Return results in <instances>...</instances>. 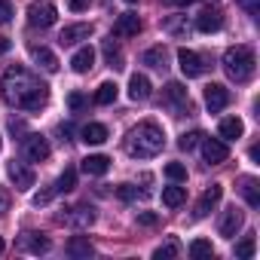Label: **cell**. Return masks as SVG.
<instances>
[{"label": "cell", "instance_id": "obj_1", "mask_svg": "<svg viewBox=\"0 0 260 260\" xmlns=\"http://www.w3.org/2000/svg\"><path fill=\"white\" fill-rule=\"evenodd\" d=\"M0 95L16 110H40L49 101V86L22 64H13L0 77Z\"/></svg>", "mask_w": 260, "mask_h": 260}, {"label": "cell", "instance_id": "obj_2", "mask_svg": "<svg viewBox=\"0 0 260 260\" xmlns=\"http://www.w3.org/2000/svg\"><path fill=\"white\" fill-rule=\"evenodd\" d=\"M162 147H166V132H162V125H156L153 119L138 122L132 132L125 135V150H128V156H135V159H150Z\"/></svg>", "mask_w": 260, "mask_h": 260}, {"label": "cell", "instance_id": "obj_3", "mask_svg": "<svg viewBox=\"0 0 260 260\" xmlns=\"http://www.w3.org/2000/svg\"><path fill=\"white\" fill-rule=\"evenodd\" d=\"M223 71L230 80L236 83H248L257 71V58H254V49L251 46H233L223 52Z\"/></svg>", "mask_w": 260, "mask_h": 260}, {"label": "cell", "instance_id": "obj_4", "mask_svg": "<svg viewBox=\"0 0 260 260\" xmlns=\"http://www.w3.org/2000/svg\"><path fill=\"white\" fill-rule=\"evenodd\" d=\"M58 223L71 226V230H89L95 223V208L92 205H74L64 208V214H58Z\"/></svg>", "mask_w": 260, "mask_h": 260}, {"label": "cell", "instance_id": "obj_5", "mask_svg": "<svg viewBox=\"0 0 260 260\" xmlns=\"http://www.w3.org/2000/svg\"><path fill=\"white\" fill-rule=\"evenodd\" d=\"M55 19H58V13H55V7L49 0H34L28 7V25L31 28H52Z\"/></svg>", "mask_w": 260, "mask_h": 260}, {"label": "cell", "instance_id": "obj_6", "mask_svg": "<svg viewBox=\"0 0 260 260\" xmlns=\"http://www.w3.org/2000/svg\"><path fill=\"white\" fill-rule=\"evenodd\" d=\"M22 156H25L28 162H43V159H49V141H46L43 135H37V132H28V135L22 138Z\"/></svg>", "mask_w": 260, "mask_h": 260}, {"label": "cell", "instance_id": "obj_7", "mask_svg": "<svg viewBox=\"0 0 260 260\" xmlns=\"http://www.w3.org/2000/svg\"><path fill=\"white\" fill-rule=\"evenodd\" d=\"M199 144H202V156H205L208 166H220V162L230 159V147H226V141H220V138H205V135H202Z\"/></svg>", "mask_w": 260, "mask_h": 260}, {"label": "cell", "instance_id": "obj_8", "mask_svg": "<svg viewBox=\"0 0 260 260\" xmlns=\"http://www.w3.org/2000/svg\"><path fill=\"white\" fill-rule=\"evenodd\" d=\"M178 64H181L184 77H202L205 68H208V64L202 61V55L193 52V49H178Z\"/></svg>", "mask_w": 260, "mask_h": 260}, {"label": "cell", "instance_id": "obj_9", "mask_svg": "<svg viewBox=\"0 0 260 260\" xmlns=\"http://www.w3.org/2000/svg\"><path fill=\"white\" fill-rule=\"evenodd\" d=\"M242 223H245V214H242L236 205H230V208L223 211L220 223H217V233H220L223 239H236V233L242 230Z\"/></svg>", "mask_w": 260, "mask_h": 260}, {"label": "cell", "instance_id": "obj_10", "mask_svg": "<svg viewBox=\"0 0 260 260\" xmlns=\"http://www.w3.org/2000/svg\"><path fill=\"white\" fill-rule=\"evenodd\" d=\"M220 28H223V13H220L217 7H205V10L196 16V31L214 34V31H220Z\"/></svg>", "mask_w": 260, "mask_h": 260}, {"label": "cell", "instance_id": "obj_11", "mask_svg": "<svg viewBox=\"0 0 260 260\" xmlns=\"http://www.w3.org/2000/svg\"><path fill=\"white\" fill-rule=\"evenodd\" d=\"M226 104H230V89L220 86V83H208V86H205V107H208L211 113H220Z\"/></svg>", "mask_w": 260, "mask_h": 260}, {"label": "cell", "instance_id": "obj_12", "mask_svg": "<svg viewBox=\"0 0 260 260\" xmlns=\"http://www.w3.org/2000/svg\"><path fill=\"white\" fill-rule=\"evenodd\" d=\"M220 196H223V187H220V184H211V187L199 196V202H196V211H193V214H196V217H208V214L214 211V205L220 202Z\"/></svg>", "mask_w": 260, "mask_h": 260}, {"label": "cell", "instance_id": "obj_13", "mask_svg": "<svg viewBox=\"0 0 260 260\" xmlns=\"http://www.w3.org/2000/svg\"><path fill=\"white\" fill-rule=\"evenodd\" d=\"M162 98H166V104H172L175 110H187V113H190V95H187V89H184L181 83H169V86L162 89Z\"/></svg>", "mask_w": 260, "mask_h": 260}, {"label": "cell", "instance_id": "obj_14", "mask_svg": "<svg viewBox=\"0 0 260 260\" xmlns=\"http://www.w3.org/2000/svg\"><path fill=\"white\" fill-rule=\"evenodd\" d=\"M138 31H141V19L135 13H122L113 22V34L116 37H138Z\"/></svg>", "mask_w": 260, "mask_h": 260}, {"label": "cell", "instance_id": "obj_15", "mask_svg": "<svg viewBox=\"0 0 260 260\" xmlns=\"http://www.w3.org/2000/svg\"><path fill=\"white\" fill-rule=\"evenodd\" d=\"M89 37H92V25L80 22V25H68V28L61 31V37H58V43H61V46H77L80 40H89Z\"/></svg>", "mask_w": 260, "mask_h": 260}, {"label": "cell", "instance_id": "obj_16", "mask_svg": "<svg viewBox=\"0 0 260 260\" xmlns=\"http://www.w3.org/2000/svg\"><path fill=\"white\" fill-rule=\"evenodd\" d=\"M10 181L16 184V190H31L34 187V172L25 166V162H10Z\"/></svg>", "mask_w": 260, "mask_h": 260}, {"label": "cell", "instance_id": "obj_17", "mask_svg": "<svg viewBox=\"0 0 260 260\" xmlns=\"http://www.w3.org/2000/svg\"><path fill=\"white\" fill-rule=\"evenodd\" d=\"M153 95V86L144 74H132V80H128V98L132 101H147Z\"/></svg>", "mask_w": 260, "mask_h": 260}, {"label": "cell", "instance_id": "obj_18", "mask_svg": "<svg viewBox=\"0 0 260 260\" xmlns=\"http://www.w3.org/2000/svg\"><path fill=\"white\" fill-rule=\"evenodd\" d=\"M147 68H153V71H166L169 68V49L162 46V43H156V46H150L147 52H144V58H141Z\"/></svg>", "mask_w": 260, "mask_h": 260}, {"label": "cell", "instance_id": "obj_19", "mask_svg": "<svg viewBox=\"0 0 260 260\" xmlns=\"http://www.w3.org/2000/svg\"><path fill=\"white\" fill-rule=\"evenodd\" d=\"M31 58H34L43 71H49V74L58 71V58H55V52L46 49V46H37V43H34V46H31Z\"/></svg>", "mask_w": 260, "mask_h": 260}, {"label": "cell", "instance_id": "obj_20", "mask_svg": "<svg viewBox=\"0 0 260 260\" xmlns=\"http://www.w3.org/2000/svg\"><path fill=\"white\" fill-rule=\"evenodd\" d=\"M239 193L245 196V202L251 208H260V184H257V178H239Z\"/></svg>", "mask_w": 260, "mask_h": 260}, {"label": "cell", "instance_id": "obj_21", "mask_svg": "<svg viewBox=\"0 0 260 260\" xmlns=\"http://www.w3.org/2000/svg\"><path fill=\"white\" fill-rule=\"evenodd\" d=\"M92 64H95V49H92V46H83V49H77V52H74V58H71V68H74L77 74H86V71H92Z\"/></svg>", "mask_w": 260, "mask_h": 260}, {"label": "cell", "instance_id": "obj_22", "mask_svg": "<svg viewBox=\"0 0 260 260\" xmlns=\"http://www.w3.org/2000/svg\"><path fill=\"white\" fill-rule=\"evenodd\" d=\"M92 254H95V248H92V242H89L86 236H74V239L68 242V257L83 260V257H92Z\"/></svg>", "mask_w": 260, "mask_h": 260}, {"label": "cell", "instance_id": "obj_23", "mask_svg": "<svg viewBox=\"0 0 260 260\" xmlns=\"http://www.w3.org/2000/svg\"><path fill=\"white\" fill-rule=\"evenodd\" d=\"M242 135H245V122H242L239 116H226V119H220V138L236 141V138H242Z\"/></svg>", "mask_w": 260, "mask_h": 260}, {"label": "cell", "instance_id": "obj_24", "mask_svg": "<svg viewBox=\"0 0 260 260\" xmlns=\"http://www.w3.org/2000/svg\"><path fill=\"white\" fill-rule=\"evenodd\" d=\"M80 138H83L86 144H104V141H107V125H101V122H89V125H83Z\"/></svg>", "mask_w": 260, "mask_h": 260}, {"label": "cell", "instance_id": "obj_25", "mask_svg": "<svg viewBox=\"0 0 260 260\" xmlns=\"http://www.w3.org/2000/svg\"><path fill=\"white\" fill-rule=\"evenodd\" d=\"M107 169H110V159H107V156H101V153H95V156H86V159H83V172H86V175L101 178Z\"/></svg>", "mask_w": 260, "mask_h": 260}, {"label": "cell", "instance_id": "obj_26", "mask_svg": "<svg viewBox=\"0 0 260 260\" xmlns=\"http://www.w3.org/2000/svg\"><path fill=\"white\" fill-rule=\"evenodd\" d=\"M184 199H187V187H181V184L162 187V202H166L169 208H178V205H184Z\"/></svg>", "mask_w": 260, "mask_h": 260}, {"label": "cell", "instance_id": "obj_27", "mask_svg": "<svg viewBox=\"0 0 260 260\" xmlns=\"http://www.w3.org/2000/svg\"><path fill=\"white\" fill-rule=\"evenodd\" d=\"M162 28H166L169 34H175V37H187V34H190L187 16H169V19L162 22Z\"/></svg>", "mask_w": 260, "mask_h": 260}, {"label": "cell", "instance_id": "obj_28", "mask_svg": "<svg viewBox=\"0 0 260 260\" xmlns=\"http://www.w3.org/2000/svg\"><path fill=\"white\" fill-rule=\"evenodd\" d=\"M101 52H104V58H107V64H110L113 71H119V68H122V52H119V46L113 43V37L101 43Z\"/></svg>", "mask_w": 260, "mask_h": 260}, {"label": "cell", "instance_id": "obj_29", "mask_svg": "<svg viewBox=\"0 0 260 260\" xmlns=\"http://www.w3.org/2000/svg\"><path fill=\"white\" fill-rule=\"evenodd\" d=\"M116 95H119V86L107 80V83H101V86L95 89V104H113Z\"/></svg>", "mask_w": 260, "mask_h": 260}, {"label": "cell", "instance_id": "obj_30", "mask_svg": "<svg viewBox=\"0 0 260 260\" xmlns=\"http://www.w3.org/2000/svg\"><path fill=\"white\" fill-rule=\"evenodd\" d=\"M52 187H55V193H71V190L77 187V172H74V169H64Z\"/></svg>", "mask_w": 260, "mask_h": 260}, {"label": "cell", "instance_id": "obj_31", "mask_svg": "<svg viewBox=\"0 0 260 260\" xmlns=\"http://www.w3.org/2000/svg\"><path fill=\"white\" fill-rule=\"evenodd\" d=\"M181 254V245H178V239H169L166 245H159L156 251H153V257L156 260H172V257H178Z\"/></svg>", "mask_w": 260, "mask_h": 260}, {"label": "cell", "instance_id": "obj_32", "mask_svg": "<svg viewBox=\"0 0 260 260\" xmlns=\"http://www.w3.org/2000/svg\"><path fill=\"white\" fill-rule=\"evenodd\" d=\"M25 242H28V248H31L34 254H46V251L52 248V242H49L46 236H37V233H28V239H25Z\"/></svg>", "mask_w": 260, "mask_h": 260}, {"label": "cell", "instance_id": "obj_33", "mask_svg": "<svg viewBox=\"0 0 260 260\" xmlns=\"http://www.w3.org/2000/svg\"><path fill=\"white\" fill-rule=\"evenodd\" d=\"M190 257H214V248H211V242H205V239H196V242H190Z\"/></svg>", "mask_w": 260, "mask_h": 260}, {"label": "cell", "instance_id": "obj_34", "mask_svg": "<svg viewBox=\"0 0 260 260\" xmlns=\"http://www.w3.org/2000/svg\"><path fill=\"white\" fill-rule=\"evenodd\" d=\"M166 178L175 181V184H181V181H187V169H184L181 162H169V166H166Z\"/></svg>", "mask_w": 260, "mask_h": 260}, {"label": "cell", "instance_id": "obj_35", "mask_svg": "<svg viewBox=\"0 0 260 260\" xmlns=\"http://www.w3.org/2000/svg\"><path fill=\"white\" fill-rule=\"evenodd\" d=\"M113 193H116L122 202H132V199H138V187H132V184H119V187H113Z\"/></svg>", "mask_w": 260, "mask_h": 260}, {"label": "cell", "instance_id": "obj_36", "mask_svg": "<svg viewBox=\"0 0 260 260\" xmlns=\"http://www.w3.org/2000/svg\"><path fill=\"white\" fill-rule=\"evenodd\" d=\"M199 141H202V132H187V135H181V141H178V147L190 153V150H193V147H196Z\"/></svg>", "mask_w": 260, "mask_h": 260}, {"label": "cell", "instance_id": "obj_37", "mask_svg": "<svg viewBox=\"0 0 260 260\" xmlns=\"http://www.w3.org/2000/svg\"><path fill=\"white\" fill-rule=\"evenodd\" d=\"M251 254H254V239L248 236V239H242V242L236 245V257H242V260H248Z\"/></svg>", "mask_w": 260, "mask_h": 260}, {"label": "cell", "instance_id": "obj_38", "mask_svg": "<svg viewBox=\"0 0 260 260\" xmlns=\"http://www.w3.org/2000/svg\"><path fill=\"white\" fill-rule=\"evenodd\" d=\"M236 4H239L251 19H257V16H260V0H236Z\"/></svg>", "mask_w": 260, "mask_h": 260}, {"label": "cell", "instance_id": "obj_39", "mask_svg": "<svg viewBox=\"0 0 260 260\" xmlns=\"http://www.w3.org/2000/svg\"><path fill=\"white\" fill-rule=\"evenodd\" d=\"M10 22H13V4L0 0V25H10Z\"/></svg>", "mask_w": 260, "mask_h": 260}, {"label": "cell", "instance_id": "obj_40", "mask_svg": "<svg viewBox=\"0 0 260 260\" xmlns=\"http://www.w3.org/2000/svg\"><path fill=\"white\" fill-rule=\"evenodd\" d=\"M68 107H71V110H83V107H86V95L71 92V95H68Z\"/></svg>", "mask_w": 260, "mask_h": 260}, {"label": "cell", "instance_id": "obj_41", "mask_svg": "<svg viewBox=\"0 0 260 260\" xmlns=\"http://www.w3.org/2000/svg\"><path fill=\"white\" fill-rule=\"evenodd\" d=\"M10 211V193L7 190H0V217H4Z\"/></svg>", "mask_w": 260, "mask_h": 260}, {"label": "cell", "instance_id": "obj_42", "mask_svg": "<svg viewBox=\"0 0 260 260\" xmlns=\"http://www.w3.org/2000/svg\"><path fill=\"white\" fill-rule=\"evenodd\" d=\"M138 223H144V226H153V223H156V214H150V211H141V214H138Z\"/></svg>", "mask_w": 260, "mask_h": 260}, {"label": "cell", "instance_id": "obj_43", "mask_svg": "<svg viewBox=\"0 0 260 260\" xmlns=\"http://www.w3.org/2000/svg\"><path fill=\"white\" fill-rule=\"evenodd\" d=\"M89 7V0H71V10L74 13H80V10H86Z\"/></svg>", "mask_w": 260, "mask_h": 260}, {"label": "cell", "instance_id": "obj_44", "mask_svg": "<svg viewBox=\"0 0 260 260\" xmlns=\"http://www.w3.org/2000/svg\"><path fill=\"white\" fill-rule=\"evenodd\" d=\"M10 46H13V43H10V37H0V55H7V52H10Z\"/></svg>", "mask_w": 260, "mask_h": 260}, {"label": "cell", "instance_id": "obj_45", "mask_svg": "<svg viewBox=\"0 0 260 260\" xmlns=\"http://www.w3.org/2000/svg\"><path fill=\"white\" fill-rule=\"evenodd\" d=\"M162 4H169V7H187V0H162Z\"/></svg>", "mask_w": 260, "mask_h": 260}, {"label": "cell", "instance_id": "obj_46", "mask_svg": "<svg viewBox=\"0 0 260 260\" xmlns=\"http://www.w3.org/2000/svg\"><path fill=\"white\" fill-rule=\"evenodd\" d=\"M0 254H4V239H0Z\"/></svg>", "mask_w": 260, "mask_h": 260}, {"label": "cell", "instance_id": "obj_47", "mask_svg": "<svg viewBox=\"0 0 260 260\" xmlns=\"http://www.w3.org/2000/svg\"><path fill=\"white\" fill-rule=\"evenodd\" d=\"M125 4H138V0H125Z\"/></svg>", "mask_w": 260, "mask_h": 260}, {"label": "cell", "instance_id": "obj_48", "mask_svg": "<svg viewBox=\"0 0 260 260\" xmlns=\"http://www.w3.org/2000/svg\"><path fill=\"white\" fill-rule=\"evenodd\" d=\"M187 4H193V0H187Z\"/></svg>", "mask_w": 260, "mask_h": 260}]
</instances>
